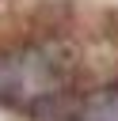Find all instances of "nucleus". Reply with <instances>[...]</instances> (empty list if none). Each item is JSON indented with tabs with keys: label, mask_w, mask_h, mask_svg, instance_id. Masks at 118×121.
Here are the masks:
<instances>
[{
	"label": "nucleus",
	"mask_w": 118,
	"mask_h": 121,
	"mask_svg": "<svg viewBox=\"0 0 118 121\" xmlns=\"http://www.w3.org/2000/svg\"><path fill=\"white\" fill-rule=\"evenodd\" d=\"M72 121H118V87H99L76 98Z\"/></svg>",
	"instance_id": "f257e3e1"
}]
</instances>
